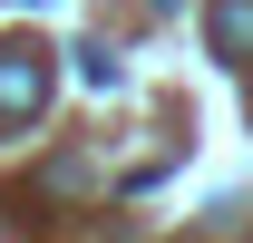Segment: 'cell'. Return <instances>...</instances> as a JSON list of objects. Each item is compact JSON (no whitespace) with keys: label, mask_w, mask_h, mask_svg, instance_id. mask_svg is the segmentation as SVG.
<instances>
[{"label":"cell","mask_w":253,"mask_h":243,"mask_svg":"<svg viewBox=\"0 0 253 243\" xmlns=\"http://www.w3.org/2000/svg\"><path fill=\"white\" fill-rule=\"evenodd\" d=\"M49 97V59L39 49H0V117H39Z\"/></svg>","instance_id":"1"},{"label":"cell","mask_w":253,"mask_h":243,"mask_svg":"<svg viewBox=\"0 0 253 243\" xmlns=\"http://www.w3.org/2000/svg\"><path fill=\"white\" fill-rule=\"evenodd\" d=\"M214 59H253V0H214Z\"/></svg>","instance_id":"2"}]
</instances>
